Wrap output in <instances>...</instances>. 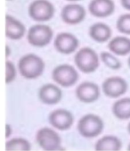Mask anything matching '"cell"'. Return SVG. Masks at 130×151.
<instances>
[{"mask_svg": "<svg viewBox=\"0 0 130 151\" xmlns=\"http://www.w3.org/2000/svg\"><path fill=\"white\" fill-rule=\"evenodd\" d=\"M120 3L126 10L130 11V0H120Z\"/></svg>", "mask_w": 130, "mask_h": 151, "instance_id": "obj_24", "label": "cell"}, {"mask_svg": "<svg viewBox=\"0 0 130 151\" xmlns=\"http://www.w3.org/2000/svg\"><path fill=\"white\" fill-rule=\"evenodd\" d=\"M112 113L118 119H130V98H124L117 100L112 106Z\"/></svg>", "mask_w": 130, "mask_h": 151, "instance_id": "obj_19", "label": "cell"}, {"mask_svg": "<svg viewBox=\"0 0 130 151\" xmlns=\"http://www.w3.org/2000/svg\"><path fill=\"white\" fill-rule=\"evenodd\" d=\"M103 91L105 96L117 99L124 95L128 88L127 82L125 79L119 76H112L107 78L103 82Z\"/></svg>", "mask_w": 130, "mask_h": 151, "instance_id": "obj_8", "label": "cell"}, {"mask_svg": "<svg viewBox=\"0 0 130 151\" xmlns=\"http://www.w3.org/2000/svg\"><path fill=\"white\" fill-rule=\"evenodd\" d=\"M78 71L70 65L64 64L56 66L52 73L53 80L63 88H70L75 85L79 80Z\"/></svg>", "mask_w": 130, "mask_h": 151, "instance_id": "obj_6", "label": "cell"}, {"mask_svg": "<svg viewBox=\"0 0 130 151\" xmlns=\"http://www.w3.org/2000/svg\"><path fill=\"white\" fill-rule=\"evenodd\" d=\"M6 57L7 56H9V55H10V47H8V46H6Z\"/></svg>", "mask_w": 130, "mask_h": 151, "instance_id": "obj_26", "label": "cell"}, {"mask_svg": "<svg viewBox=\"0 0 130 151\" xmlns=\"http://www.w3.org/2000/svg\"><path fill=\"white\" fill-rule=\"evenodd\" d=\"M48 121L54 128L59 131H67L72 126L74 117L69 110L60 108L50 113Z\"/></svg>", "mask_w": 130, "mask_h": 151, "instance_id": "obj_9", "label": "cell"}, {"mask_svg": "<svg viewBox=\"0 0 130 151\" xmlns=\"http://www.w3.org/2000/svg\"><path fill=\"white\" fill-rule=\"evenodd\" d=\"M86 15V9L79 4H69L62 7L61 12V20L67 24L75 25L82 22Z\"/></svg>", "mask_w": 130, "mask_h": 151, "instance_id": "obj_12", "label": "cell"}, {"mask_svg": "<svg viewBox=\"0 0 130 151\" xmlns=\"http://www.w3.org/2000/svg\"><path fill=\"white\" fill-rule=\"evenodd\" d=\"M127 149L130 150V143H129V145H128V147H127Z\"/></svg>", "mask_w": 130, "mask_h": 151, "instance_id": "obj_30", "label": "cell"}, {"mask_svg": "<svg viewBox=\"0 0 130 151\" xmlns=\"http://www.w3.org/2000/svg\"><path fill=\"white\" fill-rule=\"evenodd\" d=\"M108 47L117 55H126L130 54V39L123 36L115 37L109 42Z\"/></svg>", "mask_w": 130, "mask_h": 151, "instance_id": "obj_18", "label": "cell"}, {"mask_svg": "<svg viewBox=\"0 0 130 151\" xmlns=\"http://www.w3.org/2000/svg\"><path fill=\"white\" fill-rule=\"evenodd\" d=\"M127 63H128V65H129V67H130V56H129V58H128V61H127Z\"/></svg>", "mask_w": 130, "mask_h": 151, "instance_id": "obj_29", "label": "cell"}, {"mask_svg": "<svg viewBox=\"0 0 130 151\" xmlns=\"http://www.w3.org/2000/svg\"><path fill=\"white\" fill-rule=\"evenodd\" d=\"M66 1H70V2H77V1H80V0H66Z\"/></svg>", "mask_w": 130, "mask_h": 151, "instance_id": "obj_28", "label": "cell"}, {"mask_svg": "<svg viewBox=\"0 0 130 151\" xmlns=\"http://www.w3.org/2000/svg\"><path fill=\"white\" fill-rule=\"evenodd\" d=\"M53 36L54 32L50 26L46 24H35L29 29L27 40L31 46L43 47L51 42Z\"/></svg>", "mask_w": 130, "mask_h": 151, "instance_id": "obj_4", "label": "cell"}, {"mask_svg": "<svg viewBox=\"0 0 130 151\" xmlns=\"http://www.w3.org/2000/svg\"><path fill=\"white\" fill-rule=\"evenodd\" d=\"M117 29L122 34L130 35V14H124L120 15L116 23Z\"/></svg>", "mask_w": 130, "mask_h": 151, "instance_id": "obj_22", "label": "cell"}, {"mask_svg": "<svg viewBox=\"0 0 130 151\" xmlns=\"http://www.w3.org/2000/svg\"><path fill=\"white\" fill-rule=\"evenodd\" d=\"M26 33L24 24L14 17L6 14V36L13 40H21Z\"/></svg>", "mask_w": 130, "mask_h": 151, "instance_id": "obj_15", "label": "cell"}, {"mask_svg": "<svg viewBox=\"0 0 130 151\" xmlns=\"http://www.w3.org/2000/svg\"><path fill=\"white\" fill-rule=\"evenodd\" d=\"M104 121L98 115L87 114L82 116L78 123V131L79 134L86 139H92L99 136L104 131Z\"/></svg>", "mask_w": 130, "mask_h": 151, "instance_id": "obj_2", "label": "cell"}, {"mask_svg": "<svg viewBox=\"0 0 130 151\" xmlns=\"http://www.w3.org/2000/svg\"><path fill=\"white\" fill-rule=\"evenodd\" d=\"M79 40L71 33L61 32L59 33L54 41V46L55 49L63 55H70L74 53L79 47Z\"/></svg>", "mask_w": 130, "mask_h": 151, "instance_id": "obj_11", "label": "cell"}, {"mask_svg": "<svg viewBox=\"0 0 130 151\" xmlns=\"http://www.w3.org/2000/svg\"><path fill=\"white\" fill-rule=\"evenodd\" d=\"M89 36L96 42L104 43L111 37V29L104 22H96L90 26Z\"/></svg>", "mask_w": 130, "mask_h": 151, "instance_id": "obj_16", "label": "cell"}, {"mask_svg": "<svg viewBox=\"0 0 130 151\" xmlns=\"http://www.w3.org/2000/svg\"><path fill=\"white\" fill-rule=\"evenodd\" d=\"M127 132H128V133L130 134V122H129V124H128V125H127Z\"/></svg>", "mask_w": 130, "mask_h": 151, "instance_id": "obj_27", "label": "cell"}, {"mask_svg": "<svg viewBox=\"0 0 130 151\" xmlns=\"http://www.w3.org/2000/svg\"><path fill=\"white\" fill-rule=\"evenodd\" d=\"M121 147V140L113 135L104 136L97 140L94 146V149L97 151H119Z\"/></svg>", "mask_w": 130, "mask_h": 151, "instance_id": "obj_17", "label": "cell"}, {"mask_svg": "<svg viewBox=\"0 0 130 151\" xmlns=\"http://www.w3.org/2000/svg\"><path fill=\"white\" fill-rule=\"evenodd\" d=\"M54 5L48 0H34L28 9L29 17L39 22L50 21L54 15Z\"/></svg>", "mask_w": 130, "mask_h": 151, "instance_id": "obj_5", "label": "cell"}, {"mask_svg": "<svg viewBox=\"0 0 130 151\" xmlns=\"http://www.w3.org/2000/svg\"><path fill=\"white\" fill-rule=\"evenodd\" d=\"M6 83L9 84L13 82L16 78V69L14 65L11 61L6 62Z\"/></svg>", "mask_w": 130, "mask_h": 151, "instance_id": "obj_23", "label": "cell"}, {"mask_svg": "<svg viewBox=\"0 0 130 151\" xmlns=\"http://www.w3.org/2000/svg\"><path fill=\"white\" fill-rule=\"evenodd\" d=\"M6 149L9 151L13 150H21V151H28L31 149L30 143L23 138H14L8 140L6 144Z\"/></svg>", "mask_w": 130, "mask_h": 151, "instance_id": "obj_20", "label": "cell"}, {"mask_svg": "<svg viewBox=\"0 0 130 151\" xmlns=\"http://www.w3.org/2000/svg\"><path fill=\"white\" fill-rule=\"evenodd\" d=\"M74 62L79 70L84 73H92L99 67V56L91 47L80 48L74 56Z\"/></svg>", "mask_w": 130, "mask_h": 151, "instance_id": "obj_3", "label": "cell"}, {"mask_svg": "<svg viewBox=\"0 0 130 151\" xmlns=\"http://www.w3.org/2000/svg\"><path fill=\"white\" fill-rule=\"evenodd\" d=\"M36 140L39 146L44 150L54 151L62 149L60 135L54 130L48 127H44L38 131Z\"/></svg>", "mask_w": 130, "mask_h": 151, "instance_id": "obj_7", "label": "cell"}, {"mask_svg": "<svg viewBox=\"0 0 130 151\" xmlns=\"http://www.w3.org/2000/svg\"><path fill=\"white\" fill-rule=\"evenodd\" d=\"M7 1H12V0H7Z\"/></svg>", "mask_w": 130, "mask_h": 151, "instance_id": "obj_31", "label": "cell"}, {"mask_svg": "<svg viewBox=\"0 0 130 151\" xmlns=\"http://www.w3.org/2000/svg\"><path fill=\"white\" fill-rule=\"evenodd\" d=\"M12 132H13V129H12V126L10 124H6V138H9L11 135H12Z\"/></svg>", "mask_w": 130, "mask_h": 151, "instance_id": "obj_25", "label": "cell"}, {"mask_svg": "<svg viewBox=\"0 0 130 151\" xmlns=\"http://www.w3.org/2000/svg\"><path fill=\"white\" fill-rule=\"evenodd\" d=\"M90 14L97 18L111 16L115 11L113 0H91L88 5Z\"/></svg>", "mask_w": 130, "mask_h": 151, "instance_id": "obj_14", "label": "cell"}, {"mask_svg": "<svg viewBox=\"0 0 130 151\" xmlns=\"http://www.w3.org/2000/svg\"><path fill=\"white\" fill-rule=\"evenodd\" d=\"M18 69L23 78L34 80L43 74L45 71V62L40 56L35 54H27L20 58Z\"/></svg>", "mask_w": 130, "mask_h": 151, "instance_id": "obj_1", "label": "cell"}, {"mask_svg": "<svg viewBox=\"0 0 130 151\" xmlns=\"http://www.w3.org/2000/svg\"><path fill=\"white\" fill-rule=\"evenodd\" d=\"M39 98L40 101L46 105H56L61 100L62 91L57 85L47 83L39 88Z\"/></svg>", "mask_w": 130, "mask_h": 151, "instance_id": "obj_13", "label": "cell"}, {"mask_svg": "<svg viewBox=\"0 0 130 151\" xmlns=\"http://www.w3.org/2000/svg\"><path fill=\"white\" fill-rule=\"evenodd\" d=\"M76 97L83 103L95 102L100 97V88L94 82L84 81L76 88Z\"/></svg>", "mask_w": 130, "mask_h": 151, "instance_id": "obj_10", "label": "cell"}, {"mask_svg": "<svg viewBox=\"0 0 130 151\" xmlns=\"http://www.w3.org/2000/svg\"><path fill=\"white\" fill-rule=\"evenodd\" d=\"M100 58L102 60V62L110 69L112 70H119L121 68L122 64L119 61V59L117 58L115 55H113L112 54L104 51L100 54Z\"/></svg>", "mask_w": 130, "mask_h": 151, "instance_id": "obj_21", "label": "cell"}]
</instances>
